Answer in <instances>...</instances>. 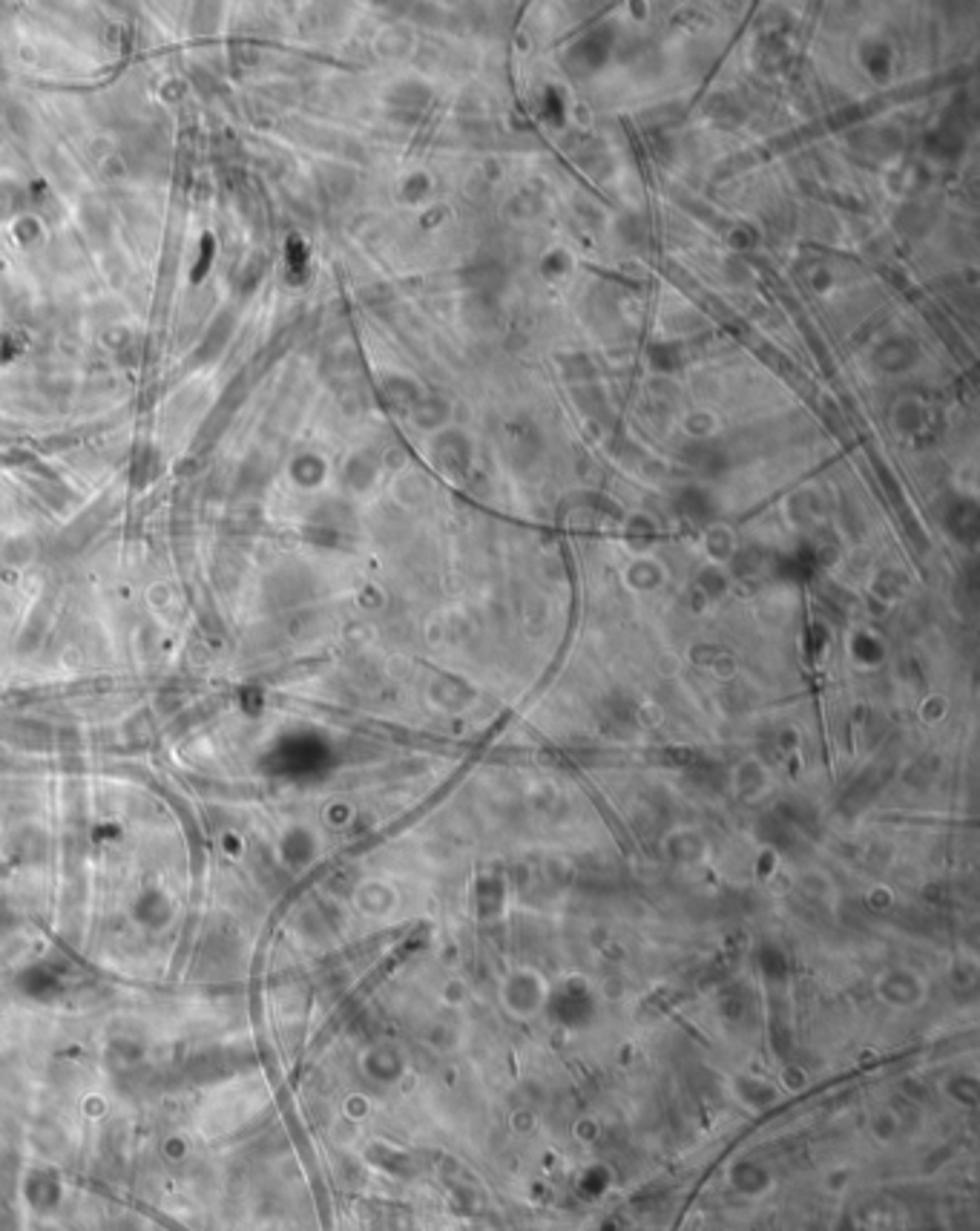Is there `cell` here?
Here are the masks:
<instances>
[{
    "instance_id": "1",
    "label": "cell",
    "mask_w": 980,
    "mask_h": 1231,
    "mask_svg": "<svg viewBox=\"0 0 980 1231\" xmlns=\"http://www.w3.org/2000/svg\"><path fill=\"white\" fill-rule=\"evenodd\" d=\"M553 987L550 978L535 967H515L501 978L498 1001L504 1013L515 1022H533L538 1019L550 1004Z\"/></svg>"
},
{
    "instance_id": "2",
    "label": "cell",
    "mask_w": 980,
    "mask_h": 1231,
    "mask_svg": "<svg viewBox=\"0 0 980 1231\" xmlns=\"http://www.w3.org/2000/svg\"><path fill=\"white\" fill-rule=\"evenodd\" d=\"M874 993L891 1010H917L928 999V984L911 967H885L874 981Z\"/></svg>"
},
{
    "instance_id": "3",
    "label": "cell",
    "mask_w": 980,
    "mask_h": 1231,
    "mask_svg": "<svg viewBox=\"0 0 980 1231\" xmlns=\"http://www.w3.org/2000/svg\"><path fill=\"white\" fill-rule=\"evenodd\" d=\"M733 791H736V797L739 800H745V802H756V800H762L768 791H771V785H773V780H771V768L759 759V757H748V759H742L736 768H733Z\"/></svg>"
},
{
    "instance_id": "4",
    "label": "cell",
    "mask_w": 980,
    "mask_h": 1231,
    "mask_svg": "<svg viewBox=\"0 0 980 1231\" xmlns=\"http://www.w3.org/2000/svg\"><path fill=\"white\" fill-rule=\"evenodd\" d=\"M673 838H679V849L670 852L667 858L676 864H702L708 858V838L699 829H676Z\"/></svg>"
}]
</instances>
